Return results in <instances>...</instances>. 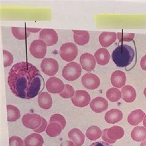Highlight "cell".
Instances as JSON below:
<instances>
[{
    "mask_svg": "<svg viewBox=\"0 0 146 146\" xmlns=\"http://www.w3.org/2000/svg\"><path fill=\"white\" fill-rule=\"evenodd\" d=\"M80 63L83 70L87 72L93 70L96 64L94 57L90 53H84L80 56Z\"/></svg>",
    "mask_w": 146,
    "mask_h": 146,
    "instance_id": "12",
    "label": "cell"
},
{
    "mask_svg": "<svg viewBox=\"0 0 146 146\" xmlns=\"http://www.w3.org/2000/svg\"><path fill=\"white\" fill-rule=\"evenodd\" d=\"M140 146H146V139L142 142L140 144Z\"/></svg>",
    "mask_w": 146,
    "mask_h": 146,
    "instance_id": "44",
    "label": "cell"
},
{
    "mask_svg": "<svg viewBox=\"0 0 146 146\" xmlns=\"http://www.w3.org/2000/svg\"><path fill=\"white\" fill-rule=\"evenodd\" d=\"M140 65L141 68L143 69V70L146 71V55H145L143 58L141 59Z\"/></svg>",
    "mask_w": 146,
    "mask_h": 146,
    "instance_id": "39",
    "label": "cell"
},
{
    "mask_svg": "<svg viewBox=\"0 0 146 146\" xmlns=\"http://www.w3.org/2000/svg\"><path fill=\"white\" fill-rule=\"evenodd\" d=\"M46 87L50 93L57 94L62 92L65 88V84L60 79L55 77H50L46 83Z\"/></svg>",
    "mask_w": 146,
    "mask_h": 146,
    "instance_id": "10",
    "label": "cell"
},
{
    "mask_svg": "<svg viewBox=\"0 0 146 146\" xmlns=\"http://www.w3.org/2000/svg\"><path fill=\"white\" fill-rule=\"evenodd\" d=\"M82 74L81 65L76 62H70L64 67L62 70L63 77L67 81H75Z\"/></svg>",
    "mask_w": 146,
    "mask_h": 146,
    "instance_id": "3",
    "label": "cell"
},
{
    "mask_svg": "<svg viewBox=\"0 0 146 146\" xmlns=\"http://www.w3.org/2000/svg\"><path fill=\"white\" fill-rule=\"evenodd\" d=\"M105 120L109 124H115L123 119V113L121 110L113 109L108 111L105 114Z\"/></svg>",
    "mask_w": 146,
    "mask_h": 146,
    "instance_id": "17",
    "label": "cell"
},
{
    "mask_svg": "<svg viewBox=\"0 0 146 146\" xmlns=\"http://www.w3.org/2000/svg\"><path fill=\"white\" fill-rule=\"evenodd\" d=\"M112 84L116 88L123 87L126 82V76L125 73L121 70L115 71L110 78Z\"/></svg>",
    "mask_w": 146,
    "mask_h": 146,
    "instance_id": "15",
    "label": "cell"
},
{
    "mask_svg": "<svg viewBox=\"0 0 146 146\" xmlns=\"http://www.w3.org/2000/svg\"><path fill=\"white\" fill-rule=\"evenodd\" d=\"M62 131V128L59 123H51L48 125L46 128V134L50 137H55L58 136Z\"/></svg>",
    "mask_w": 146,
    "mask_h": 146,
    "instance_id": "27",
    "label": "cell"
},
{
    "mask_svg": "<svg viewBox=\"0 0 146 146\" xmlns=\"http://www.w3.org/2000/svg\"><path fill=\"white\" fill-rule=\"evenodd\" d=\"M24 141L25 146H43V137L38 133H33L27 137Z\"/></svg>",
    "mask_w": 146,
    "mask_h": 146,
    "instance_id": "22",
    "label": "cell"
},
{
    "mask_svg": "<svg viewBox=\"0 0 146 146\" xmlns=\"http://www.w3.org/2000/svg\"><path fill=\"white\" fill-rule=\"evenodd\" d=\"M100 79L97 75L87 73L84 74L82 78V83L83 86L88 90H95L100 85Z\"/></svg>",
    "mask_w": 146,
    "mask_h": 146,
    "instance_id": "11",
    "label": "cell"
},
{
    "mask_svg": "<svg viewBox=\"0 0 146 146\" xmlns=\"http://www.w3.org/2000/svg\"><path fill=\"white\" fill-rule=\"evenodd\" d=\"M72 32L74 33V34L76 35H83L84 33H86L87 31L85 30H72Z\"/></svg>",
    "mask_w": 146,
    "mask_h": 146,
    "instance_id": "41",
    "label": "cell"
},
{
    "mask_svg": "<svg viewBox=\"0 0 146 146\" xmlns=\"http://www.w3.org/2000/svg\"><path fill=\"white\" fill-rule=\"evenodd\" d=\"M11 30H12L14 36L19 40H25L29 36L30 34V32L27 30V28L12 27Z\"/></svg>",
    "mask_w": 146,
    "mask_h": 146,
    "instance_id": "28",
    "label": "cell"
},
{
    "mask_svg": "<svg viewBox=\"0 0 146 146\" xmlns=\"http://www.w3.org/2000/svg\"><path fill=\"white\" fill-rule=\"evenodd\" d=\"M29 50L35 58L43 59L46 54L47 45L41 40H36L30 44Z\"/></svg>",
    "mask_w": 146,
    "mask_h": 146,
    "instance_id": "5",
    "label": "cell"
},
{
    "mask_svg": "<svg viewBox=\"0 0 146 146\" xmlns=\"http://www.w3.org/2000/svg\"><path fill=\"white\" fill-rule=\"evenodd\" d=\"M94 58L98 64L100 65H106L109 62L110 54L108 50L104 48H100L96 51Z\"/></svg>",
    "mask_w": 146,
    "mask_h": 146,
    "instance_id": "16",
    "label": "cell"
},
{
    "mask_svg": "<svg viewBox=\"0 0 146 146\" xmlns=\"http://www.w3.org/2000/svg\"><path fill=\"white\" fill-rule=\"evenodd\" d=\"M145 113L141 109H137L131 112L128 117V121L131 126H137L143 120Z\"/></svg>",
    "mask_w": 146,
    "mask_h": 146,
    "instance_id": "21",
    "label": "cell"
},
{
    "mask_svg": "<svg viewBox=\"0 0 146 146\" xmlns=\"http://www.w3.org/2000/svg\"><path fill=\"white\" fill-rule=\"evenodd\" d=\"M59 123L61 126H62V129L65 128L67 123L64 117L62 116V115L59 113L52 115V117L50 118L49 123Z\"/></svg>",
    "mask_w": 146,
    "mask_h": 146,
    "instance_id": "31",
    "label": "cell"
},
{
    "mask_svg": "<svg viewBox=\"0 0 146 146\" xmlns=\"http://www.w3.org/2000/svg\"><path fill=\"white\" fill-rule=\"evenodd\" d=\"M108 129L109 128H107L102 131V139L104 140V141L106 142V143H107L109 144H114L116 143V141H113L112 139H111L108 136H107V131H108Z\"/></svg>",
    "mask_w": 146,
    "mask_h": 146,
    "instance_id": "37",
    "label": "cell"
},
{
    "mask_svg": "<svg viewBox=\"0 0 146 146\" xmlns=\"http://www.w3.org/2000/svg\"><path fill=\"white\" fill-rule=\"evenodd\" d=\"M102 131L96 126H91L87 129L86 136L91 141H96L102 136Z\"/></svg>",
    "mask_w": 146,
    "mask_h": 146,
    "instance_id": "26",
    "label": "cell"
},
{
    "mask_svg": "<svg viewBox=\"0 0 146 146\" xmlns=\"http://www.w3.org/2000/svg\"><path fill=\"white\" fill-rule=\"evenodd\" d=\"M60 146H75V144L73 143L72 141H64L63 143H61Z\"/></svg>",
    "mask_w": 146,
    "mask_h": 146,
    "instance_id": "40",
    "label": "cell"
},
{
    "mask_svg": "<svg viewBox=\"0 0 146 146\" xmlns=\"http://www.w3.org/2000/svg\"><path fill=\"white\" fill-rule=\"evenodd\" d=\"M11 91L16 96L32 99L44 90V80L40 70L27 62L16 63L11 68L7 77Z\"/></svg>",
    "mask_w": 146,
    "mask_h": 146,
    "instance_id": "1",
    "label": "cell"
},
{
    "mask_svg": "<svg viewBox=\"0 0 146 146\" xmlns=\"http://www.w3.org/2000/svg\"><path fill=\"white\" fill-rule=\"evenodd\" d=\"M27 30L28 31L30 32V33L31 32L36 33L40 31V30H41V29H34V28H27Z\"/></svg>",
    "mask_w": 146,
    "mask_h": 146,
    "instance_id": "42",
    "label": "cell"
},
{
    "mask_svg": "<svg viewBox=\"0 0 146 146\" xmlns=\"http://www.w3.org/2000/svg\"><path fill=\"white\" fill-rule=\"evenodd\" d=\"M75 90L72 86L69 85L68 84H65V88L62 92L59 94L60 96L62 98L64 99H68V98H72L75 94Z\"/></svg>",
    "mask_w": 146,
    "mask_h": 146,
    "instance_id": "32",
    "label": "cell"
},
{
    "mask_svg": "<svg viewBox=\"0 0 146 146\" xmlns=\"http://www.w3.org/2000/svg\"><path fill=\"white\" fill-rule=\"evenodd\" d=\"M135 57L134 49L128 44L119 45L112 52V59L118 67L124 68L131 64Z\"/></svg>",
    "mask_w": 146,
    "mask_h": 146,
    "instance_id": "2",
    "label": "cell"
},
{
    "mask_svg": "<svg viewBox=\"0 0 146 146\" xmlns=\"http://www.w3.org/2000/svg\"><path fill=\"white\" fill-rule=\"evenodd\" d=\"M40 40L44 41L48 46L56 44L59 40L57 33L53 29H44L40 33Z\"/></svg>",
    "mask_w": 146,
    "mask_h": 146,
    "instance_id": "9",
    "label": "cell"
},
{
    "mask_svg": "<svg viewBox=\"0 0 146 146\" xmlns=\"http://www.w3.org/2000/svg\"><path fill=\"white\" fill-rule=\"evenodd\" d=\"M106 96L111 102H117L122 98L121 91L116 88H112L107 91Z\"/></svg>",
    "mask_w": 146,
    "mask_h": 146,
    "instance_id": "29",
    "label": "cell"
},
{
    "mask_svg": "<svg viewBox=\"0 0 146 146\" xmlns=\"http://www.w3.org/2000/svg\"><path fill=\"white\" fill-rule=\"evenodd\" d=\"M121 94L122 99L128 103L134 102L137 96L135 89L130 85H126L123 87L121 89Z\"/></svg>",
    "mask_w": 146,
    "mask_h": 146,
    "instance_id": "19",
    "label": "cell"
},
{
    "mask_svg": "<svg viewBox=\"0 0 146 146\" xmlns=\"http://www.w3.org/2000/svg\"><path fill=\"white\" fill-rule=\"evenodd\" d=\"M47 126H48V123H47L46 120H45V118L42 117V122H41V126L36 129H35L33 131L37 133H43L44 131L46 128H47Z\"/></svg>",
    "mask_w": 146,
    "mask_h": 146,
    "instance_id": "36",
    "label": "cell"
},
{
    "mask_svg": "<svg viewBox=\"0 0 146 146\" xmlns=\"http://www.w3.org/2000/svg\"><path fill=\"white\" fill-rule=\"evenodd\" d=\"M38 102L41 109L49 110L52 106V99L48 92H42L38 96Z\"/></svg>",
    "mask_w": 146,
    "mask_h": 146,
    "instance_id": "20",
    "label": "cell"
},
{
    "mask_svg": "<svg viewBox=\"0 0 146 146\" xmlns=\"http://www.w3.org/2000/svg\"><path fill=\"white\" fill-rule=\"evenodd\" d=\"M131 136L134 141H144L146 139V128L144 126H136L132 130Z\"/></svg>",
    "mask_w": 146,
    "mask_h": 146,
    "instance_id": "23",
    "label": "cell"
},
{
    "mask_svg": "<svg viewBox=\"0 0 146 146\" xmlns=\"http://www.w3.org/2000/svg\"><path fill=\"white\" fill-rule=\"evenodd\" d=\"M78 49L73 43H67L61 46L59 50L60 56L64 60L70 62L74 60L78 56Z\"/></svg>",
    "mask_w": 146,
    "mask_h": 146,
    "instance_id": "4",
    "label": "cell"
},
{
    "mask_svg": "<svg viewBox=\"0 0 146 146\" xmlns=\"http://www.w3.org/2000/svg\"><path fill=\"white\" fill-rule=\"evenodd\" d=\"M144 96H145V97L146 98V88H145L144 90Z\"/></svg>",
    "mask_w": 146,
    "mask_h": 146,
    "instance_id": "45",
    "label": "cell"
},
{
    "mask_svg": "<svg viewBox=\"0 0 146 146\" xmlns=\"http://www.w3.org/2000/svg\"><path fill=\"white\" fill-rule=\"evenodd\" d=\"M135 34L134 33H117L118 40L121 42L127 41L130 42L133 40Z\"/></svg>",
    "mask_w": 146,
    "mask_h": 146,
    "instance_id": "34",
    "label": "cell"
},
{
    "mask_svg": "<svg viewBox=\"0 0 146 146\" xmlns=\"http://www.w3.org/2000/svg\"><path fill=\"white\" fill-rule=\"evenodd\" d=\"M117 34L115 32H104L99 35V41L103 48H107L117 40Z\"/></svg>",
    "mask_w": 146,
    "mask_h": 146,
    "instance_id": "14",
    "label": "cell"
},
{
    "mask_svg": "<svg viewBox=\"0 0 146 146\" xmlns=\"http://www.w3.org/2000/svg\"><path fill=\"white\" fill-rule=\"evenodd\" d=\"M125 131L123 128L119 126H114L109 128L107 131V136L113 141L120 139L124 136Z\"/></svg>",
    "mask_w": 146,
    "mask_h": 146,
    "instance_id": "24",
    "label": "cell"
},
{
    "mask_svg": "<svg viewBox=\"0 0 146 146\" xmlns=\"http://www.w3.org/2000/svg\"><path fill=\"white\" fill-rule=\"evenodd\" d=\"M24 141L18 136H12L9 138V146H24Z\"/></svg>",
    "mask_w": 146,
    "mask_h": 146,
    "instance_id": "35",
    "label": "cell"
},
{
    "mask_svg": "<svg viewBox=\"0 0 146 146\" xmlns=\"http://www.w3.org/2000/svg\"><path fill=\"white\" fill-rule=\"evenodd\" d=\"M90 146H113L110 144H109L106 142L104 141H99V142H96L92 144H91Z\"/></svg>",
    "mask_w": 146,
    "mask_h": 146,
    "instance_id": "38",
    "label": "cell"
},
{
    "mask_svg": "<svg viewBox=\"0 0 146 146\" xmlns=\"http://www.w3.org/2000/svg\"><path fill=\"white\" fill-rule=\"evenodd\" d=\"M74 39L75 43L79 46H83L86 44L90 41V34L87 31L86 33L83 35H76L74 34Z\"/></svg>",
    "mask_w": 146,
    "mask_h": 146,
    "instance_id": "30",
    "label": "cell"
},
{
    "mask_svg": "<svg viewBox=\"0 0 146 146\" xmlns=\"http://www.w3.org/2000/svg\"><path fill=\"white\" fill-rule=\"evenodd\" d=\"M42 117L40 115L27 113L23 116L22 123L26 128L33 130L36 129L41 125Z\"/></svg>",
    "mask_w": 146,
    "mask_h": 146,
    "instance_id": "8",
    "label": "cell"
},
{
    "mask_svg": "<svg viewBox=\"0 0 146 146\" xmlns=\"http://www.w3.org/2000/svg\"><path fill=\"white\" fill-rule=\"evenodd\" d=\"M143 125L144 127L146 128V115H145V117L143 119Z\"/></svg>",
    "mask_w": 146,
    "mask_h": 146,
    "instance_id": "43",
    "label": "cell"
},
{
    "mask_svg": "<svg viewBox=\"0 0 146 146\" xmlns=\"http://www.w3.org/2000/svg\"><path fill=\"white\" fill-rule=\"evenodd\" d=\"M68 137L75 146H82L84 142L85 136L84 134L78 128H73L68 133Z\"/></svg>",
    "mask_w": 146,
    "mask_h": 146,
    "instance_id": "18",
    "label": "cell"
},
{
    "mask_svg": "<svg viewBox=\"0 0 146 146\" xmlns=\"http://www.w3.org/2000/svg\"><path fill=\"white\" fill-rule=\"evenodd\" d=\"M41 68L44 74L54 76L59 70V63L54 59L45 58L42 60Z\"/></svg>",
    "mask_w": 146,
    "mask_h": 146,
    "instance_id": "7",
    "label": "cell"
},
{
    "mask_svg": "<svg viewBox=\"0 0 146 146\" xmlns=\"http://www.w3.org/2000/svg\"><path fill=\"white\" fill-rule=\"evenodd\" d=\"M7 121L14 122L21 117V112L17 107L13 105H7Z\"/></svg>",
    "mask_w": 146,
    "mask_h": 146,
    "instance_id": "25",
    "label": "cell"
},
{
    "mask_svg": "<svg viewBox=\"0 0 146 146\" xmlns=\"http://www.w3.org/2000/svg\"><path fill=\"white\" fill-rule=\"evenodd\" d=\"M109 104L107 100L102 97H97L90 102L91 110L95 113H101L108 109Z\"/></svg>",
    "mask_w": 146,
    "mask_h": 146,
    "instance_id": "13",
    "label": "cell"
},
{
    "mask_svg": "<svg viewBox=\"0 0 146 146\" xmlns=\"http://www.w3.org/2000/svg\"><path fill=\"white\" fill-rule=\"evenodd\" d=\"M3 57H4V67H7L12 65L14 62V57L12 54L10 52L3 50Z\"/></svg>",
    "mask_w": 146,
    "mask_h": 146,
    "instance_id": "33",
    "label": "cell"
},
{
    "mask_svg": "<svg viewBox=\"0 0 146 146\" xmlns=\"http://www.w3.org/2000/svg\"><path fill=\"white\" fill-rule=\"evenodd\" d=\"M71 101L76 107H84L91 102V97L86 91L77 90L75 92Z\"/></svg>",
    "mask_w": 146,
    "mask_h": 146,
    "instance_id": "6",
    "label": "cell"
}]
</instances>
